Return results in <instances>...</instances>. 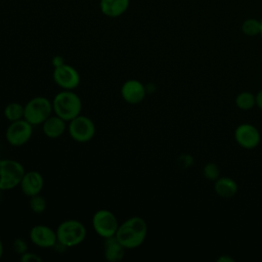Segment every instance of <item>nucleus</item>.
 <instances>
[{"label":"nucleus","mask_w":262,"mask_h":262,"mask_svg":"<svg viewBox=\"0 0 262 262\" xmlns=\"http://www.w3.org/2000/svg\"><path fill=\"white\" fill-rule=\"evenodd\" d=\"M256 95V106L262 111V89H260Z\"/></svg>","instance_id":"nucleus-26"},{"label":"nucleus","mask_w":262,"mask_h":262,"mask_svg":"<svg viewBox=\"0 0 262 262\" xmlns=\"http://www.w3.org/2000/svg\"><path fill=\"white\" fill-rule=\"evenodd\" d=\"M214 190L222 199H231L233 198L237 190L238 186L235 180L230 177H219L217 180L214 181Z\"/></svg>","instance_id":"nucleus-17"},{"label":"nucleus","mask_w":262,"mask_h":262,"mask_svg":"<svg viewBox=\"0 0 262 262\" xmlns=\"http://www.w3.org/2000/svg\"><path fill=\"white\" fill-rule=\"evenodd\" d=\"M260 37H261V39H262V18L260 19V35H259Z\"/></svg>","instance_id":"nucleus-29"},{"label":"nucleus","mask_w":262,"mask_h":262,"mask_svg":"<svg viewBox=\"0 0 262 262\" xmlns=\"http://www.w3.org/2000/svg\"><path fill=\"white\" fill-rule=\"evenodd\" d=\"M235 105L242 111H250L256 105V95L250 91H243L236 95Z\"/></svg>","instance_id":"nucleus-19"},{"label":"nucleus","mask_w":262,"mask_h":262,"mask_svg":"<svg viewBox=\"0 0 262 262\" xmlns=\"http://www.w3.org/2000/svg\"><path fill=\"white\" fill-rule=\"evenodd\" d=\"M146 88L142 82L136 79L126 80L121 86V96L129 104H138L146 96Z\"/></svg>","instance_id":"nucleus-12"},{"label":"nucleus","mask_w":262,"mask_h":262,"mask_svg":"<svg viewBox=\"0 0 262 262\" xmlns=\"http://www.w3.org/2000/svg\"><path fill=\"white\" fill-rule=\"evenodd\" d=\"M52 78L55 84L62 90H74L81 82L79 72L73 66L66 62L53 69Z\"/></svg>","instance_id":"nucleus-9"},{"label":"nucleus","mask_w":262,"mask_h":262,"mask_svg":"<svg viewBox=\"0 0 262 262\" xmlns=\"http://www.w3.org/2000/svg\"><path fill=\"white\" fill-rule=\"evenodd\" d=\"M67 123L68 122L61 119L60 117L56 116L55 114H52L41 125L43 134L50 139H56L63 135V133L68 129Z\"/></svg>","instance_id":"nucleus-14"},{"label":"nucleus","mask_w":262,"mask_h":262,"mask_svg":"<svg viewBox=\"0 0 262 262\" xmlns=\"http://www.w3.org/2000/svg\"><path fill=\"white\" fill-rule=\"evenodd\" d=\"M126 249L116 238L111 236L103 238V254L104 258L108 262H120L125 256Z\"/></svg>","instance_id":"nucleus-15"},{"label":"nucleus","mask_w":262,"mask_h":262,"mask_svg":"<svg viewBox=\"0 0 262 262\" xmlns=\"http://www.w3.org/2000/svg\"><path fill=\"white\" fill-rule=\"evenodd\" d=\"M24 114H25V105L16 101L7 103L3 111V115L5 119L9 122H14V121L24 119Z\"/></svg>","instance_id":"nucleus-18"},{"label":"nucleus","mask_w":262,"mask_h":262,"mask_svg":"<svg viewBox=\"0 0 262 262\" xmlns=\"http://www.w3.org/2000/svg\"><path fill=\"white\" fill-rule=\"evenodd\" d=\"M29 207L30 210L35 214H42L47 208V202L45 198H43L40 193L30 196L29 201Z\"/></svg>","instance_id":"nucleus-21"},{"label":"nucleus","mask_w":262,"mask_h":262,"mask_svg":"<svg viewBox=\"0 0 262 262\" xmlns=\"http://www.w3.org/2000/svg\"><path fill=\"white\" fill-rule=\"evenodd\" d=\"M261 62H262V54H261Z\"/></svg>","instance_id":"nucleus-31"},{"label":"nucleus","mask_w":262,"mask_h":262,"mask_svg":"<svg viewBox=\"0 0 262 262\" xmlns=\"http://www.w3.org/2000/svg\"><path fill=\"white\" fill-rule=\"evenodd\" d=\"M19 260L21 262H42L43 259L38 254L28 251L25 254L19 256Z\"/></svg>","instance_id":"nucleus-24"},{"label":"nucleus","mask_w":262,"mask_h":262,"mask_svg":"<svg viewBox=\"0 0 262 262\" xmlns=\"http://www.w3.org/2000/svg\"><path fill=\"white\" fill-rule=\"evenodd\" d=\"M12 249L19 256L29 251L27 242L24 238H21V237H16V238L13 239V242H12Z\"/></svg>","instance_id":"nucleus-23"},{"label":"nucleus","mask_w":262,"mask_h":262,"mask_svg":"<svg viewBox=\"0 0 262 262\" xmlns=\"http://www.w3.org/2000/svg\"><path fill=\"white\" fill-rule=\"evenodd\" d=\"M68 132L74 141L86 143L94 137L96 128L94 122L89 117L79 115L68 122Z\"/></svg>","instance_id":"nucleus-6"},{"label":"nucleus","mask_w":262,"mask_h":262,"mask_svg":"<svg viewBox=\"0 0 262 262\" xmlns=\"http://www.w3.org/2000/svg\"><path fill=\"white\" fill-rule=\"evenodd\" d=\"M3 254H4V246H3V243H2V241L0 238V259L2 258Z\"/></svg>","instance_id":"nucleus-28"},{"label":"nucleus","mask_w":262,"mask_h":262,"mask_svg":"<svg viewBox=\"0 0 262 262\" xmlns=\"http://www.w3.org/2000/svg\"><path fill=\"white\" fill-rule=\"evenodd\" d=\"M233 135L236 143L246 149H253L257 147L261 140L259 130L249 123L238 125L235 128Z\"/></svg>","instance_id":"nucleus-11"},{"label":"nucleus","mask_w":262,"mask_h":262,"mask_svg":"<svg viewBox=\"0 0 262 262\" xmlns=\"http://www.w3.org/2000/svg\"><path fill=\"white\" fill-rule=\"evenodd\" d=\"M57 244L62 248H73L82 244L87 235L85 225L77 219H67L55 229Z\"/></svg>","instance_id":"nucleus-3"},{"label":"nucleus","mask_w":262,"mask_h":262,"mask_svg":"<svg viewBox=\"0 0 262 262\" xmlns=\"http://www.w3.org/2000/svg\"><path fill=\"white\" fill-rule=\"evenodd\" d=\"M26 170L18 161L12 159H0V189L11 190L17 186Z\"/></svg>","instance_id":"nucleus-5"},{"label":"nucleus","mask_w":262,"mask_h":262,"mask_svg":"<svg viewBox=\"0 0 262 262\" xmlns=\"http://www.w3.org/2000/svg\"><path fill=\"white\" fill-rule=\"evenodd\" d=\"M203 175L210 181H215L220 177V169L217 164L210 162L203 167Z\"/></svg>","instance_id":"nucleus-22"},{"label":"nucleus","mask_w":262,"mask_h":262,"mask_svg":"<svg viewBox=\"0 0 262 262\" xmlns=\"http://www.w3.org/2000/svg\"><path fill=\"white\" fill-rule=\"evenodd\" d=\"M52 114V100L45 96H35L25 104L24 119L33 126L42 125Z\"/></svg>","instance_id":"nucleus-4"},{"label":"nucleus","mask_w":262,"mask_h":262,"mask_svg":"<svg viewBox=\"0 0 262 262\" xmlns=\"http://www.w3.org/2000/svg\"><path fill=\"white\" fill-rule=\"evenodd\" d=\"M19 187L26 196L30 198L39 194L44 187L43 175L36 170L26 171L19 183Z\"/></svg>","instance_id":"nucleus-13"},{"label":"nucleus","mask_w":262,"mask_h":262,"mask_svg":"<svg viewBox=\"0 0 262 262\" xmlns=\"http://www.w3.org/2000/svg\"><path fill=\"white\" fill-rule=\"evenodd\" d=\"M92 227L102 238L115 236L120 225L116 215L107 209H99L92 216Z\"/></svg>","instance_id":"nucleus-7"},{"label":"nucleus","mask_w":262,"mask_h":262,"mask_svg":"<svg viewBox=\"0 0 262 262\" xmlns=\"http://www.w3.org/2000/svg\"><path fill=\"white\" fill-rule=\"evenodd\" d=\"M130 4V0H100V11L108 17H118L124 14Z\"/></svg>","instance_id":"nucleus-16"},{"label":"nucleus","mask_w":262,"mask_h":262,"mask_svg":"<svg viewBox=\"0 0 262 262\" xmlns=\"http://www.w3.org/2000/svg\"><path fill=\"white\" fill-rule=\"evenodd\" d=\"M234 261V259L233 258H231L230 256H228V255H221L220 257H218L217 258V262H233Z\"/></svg>","instance_id":"nucleus-27"},{"label":"nucleus","mask_w":262,"mask_h":262,"mask_svg":"<svg viewBox=\"0 0 262 262\" xmlns=\"http://www.w3.org/2000/svg\"><path fill=\"white\" fill-rule=\"evenodd\" d=\"M242 33L248 37H256L260 35V19L254 17L246 18L241 26Z\"/></svg>","instance_id":"nucleus-20"},{"label":"nucleus","mask_w":262,"mask_h":262,"mask_svg":"<svg viewBox=\"0 0 262 262\" xmlns=\"http://www.w3.org/2000/svg\"><path fill=\"white\" fill-rule=\"evenodd\" d=\"M30 241L38 248L50 249L57 245L56 231L45 224L34 225L29 232Z\"/></svg>","instance_id":"nucleus-10"},{"label":"nucleus","mask_w":262,"mask_h":262,"mask_svg":"<svg viewBox=\"0 0 262 262\" xmlns=\"http://www.w3.org/2000/svg\"><path fill=\"white\" fill-rule=\"evenodd\" d=\"M2 192H3V190L0 189V200H1V196H2Z\"/></svg>","instance_id":"nucleus-30"},{"label":"nucleus","mask_w":262,"mask_h":262,"mask_svg":"<svg viewBox=\"0 0 262 262\" xmlns=\"http://www.w3.org/2000/svg\"><path fill=\"white\" fill-rule=\"evenodd\" d=\"M53 114L70 122L82 112V100L73 90H61L52 99Z\"/></svg>","instance_id":"nucleus-2"},{"label":"nucleus","mask_w":262,"mask_h":262,"mask_svg":"<svg viewBox=\"0 0 262 262\" xmlns=\"http://www.w3.org/2000/svg\"><path fill=\"white\" fill-rule=\"evenodd\" d=\"M33 127L26 119L10 122L5 131L6 141L11 146L25 145L33 135Z\"/></svg>","instance_id":"nucleus-8"},{"label":"nucleus","mask_w":262,"mask_h":262,"mask_svg":"<svg viewBox=\"0 0 262 262\" xmlns=\"http://www.w3.org/2000/svg\"><path fill=\"white\" fill-rule=\"evenodd\" d=\"M51 63L53 66V68H55V67H58V66L64 63V61H63V58L60 55H55V56L52 57Z\"/></svg>","instance_id":"nucleus-25"},{"label":"nucleus","mask_w":262,"mask_h":262,"mask_svg":"<svg viewBox=\"0 0 262 262\" xmlns=\"http://www.w3.org/2000/svg\"><path fill=\"white\" fill-rule=\"evenodd\" d=\"M147 235L146 221L140 216H132L120 223L116 238L126 250H133L140 247Z\"/></svg>","instance_id":"nucleus-1"}]
</instances>
